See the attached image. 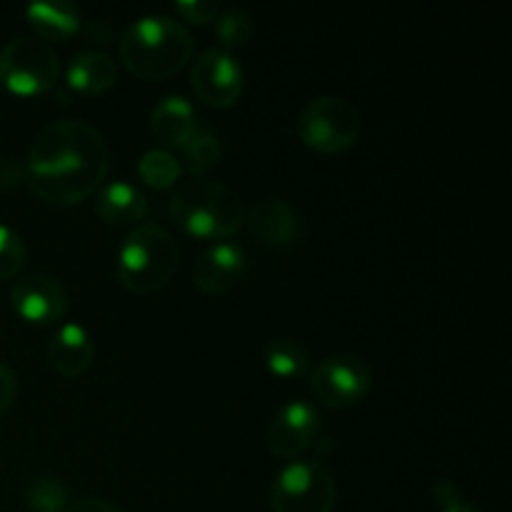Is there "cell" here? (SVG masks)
<instances>
[{"instance_id":"1","label":"cell","mask_w":512,"mask_h":512,"mask_svg":"<svg viewBox=\"0 0 512 512\" xmlns=\"http://www.w3.org/2000/svg\"><path fill=\"white\" fill-rule=\"evenodd\" d=\"M110 148L83 120H55L40 128L25 160V183L45 203L75 205L103 185Z\"/></svg>"},{"instance_id":"2","label":"cell","mask_w":512,"mask_h":512,"mask_svg":"<svg viewBox=\"0 0 512 512\" xmlns=\"http://www.w3.org/2000/svg\"><path fill=\"white\" fill-rule=\"evenodd\" d=\"M190 55V33L165 15L138 18L120 38V60L140 80L170 78L188 65Z\"/></svg>"},{"instance_id":"3","label":"cell","mask_w":512,"mask_h":512,"mask_svg":"<svg viewBox=\"0 0 512 512\" xmlns=\"http://www.w3.org/2000/svg\"><path fill=\"white\" fill-rule=\"evenodd\" d=\"M170 218L183 233L200 240L233 238L245 225L243 198L215 180H188L170 198Z\"/></svg>"},{"instance_id":"4","label":"cell","mask_w":512,"mask_h":512,"mask_svg":"<svg viewBox=\"0 0 512 512\" xmlns=\"http://www.w3.org/2000/svg\"><path fill=\"white\" fill-rule=\"evenodd\" d=\"M178 268V245L160 225H140L118 253V280L130 293H158Z\"/></svg>"},{"instance_id":"5","label":"cell","mask_w":512,"mask_h":512,"mask_svg":"<svg viewBox=\"0 0 512 512\" xmlns=\"http://www.w3.org/2000/svg\"><path fill=\"white\" fill-rule=\"evenodd\" d=\"M363 130L360 110L340 95L313 98L298 115V135L308 148L338 155L353 148Z\"/></svg>"},{"instance_id":"6","label":"cell","mask_w":512,"mask_h":512,"mask_svg":"<svg viewBox=\"0 0 512 512\" xmlns=\"http://www.w3.org/2000/svg\"><path fill=\"white\" fill-rule=\"evenodd\" d=\"M335 498V478L320 460L285 465L270 490L273 512H333Z\"/></svg>"},{"instance_id":"7","label":"cell","mask_w":512,"mask_h":512,"mask_svg":"<svg viewBox=\"0 0 512 512\" xmlns=\"http://www.w3.org/2000/svg\"><path fill=\"white\" fill-rule=\"evenodd\" d=\"M58 73V55L40 38H15L0 50V85L20 98L48 93Z\"/></svg>"},{"instance_id":"8","label":"cell","mask_w":512,"mask_h":512,"mask_svg":"<svg viewBox=\"0 0 512 512\" xmlns=\"http://www.w3.org/2000/svg\"><path fill=\"white\" fill-rule=\"evenodd\" d=\"M310 388L328 408H353L373 388V370L358 355H333L315 365Z\"/></svg>"},{"instance_id":"9","label":"cell","mask_w":512,"mask_h":512,"mask_svg":"<svg viewBox=\"0 0 512 512\" xmlns=\"http://www.w3.org/2000/svg\"><path fill=\"white\" fill-rule=\"evenodd\" d=\"M193 90L210 108H230L240 100L245 88V75L238 60L228 50L210 48L193 63L190 70Z\"/></svg>"},{"instance_id":"10","label":"cell","mask_w":512,"mask_h":512,"mask_svg":"<svg viewBox=\"0 0 512 512\" xmlns=\"http://www.w3.org/2000/svg\"><path fill=\"white\" fill-rule=\"evenodd\" d=\"M10 308L25 323H58L68 310V293L53 275H25V278L15 280L13 290H10Z\"/></svg>"},{"instance_id":"11","label":"cell","mask_w":512,"mask_h":512,"mask_svg":"<svg viewBox=\"0 0 512 512\" xmlns=\"http://www.w3.org/2000/svg\"><path fill=\"white\" fill-rule=\"evenodd\" d=\"M320 415L318 410L303 400L283 405L268 430V448L278 458H298L318 440Z\"/></svg>"},{"instance_id":"12","label":"cell","mask_w":512,"mask_h":512,"mask_svg":"<svg viewBox=\"0 0 512 512\" xmlns=\"http://www.w3.org/2000/svg\"><path fill=\"white\" fill-rule=\"evenodd\" d=\"M248 260L233 243H218L205 250L193 268V283L208 295H225L245 278Z\"/></svg>"},{"instance_id":"13","label":"cell","mask_w":512,"mask_h":512,"mask_svg":"<svg viewBox=\"0 0 512 512\" xmlns=\"http://www.w3.org/2000/svg\"><path fill=\"white\" fill-rule=\"evenodd\" d=\"M250 233L263 245H290L303 235V215L280 198H265L245 215Z\"/></svg>"},{"instance_id":"14","label":"cell","mask_w":512,"mask_h":512,"mask_svg":"<svg viewBox=\"0 0 512 512\" xmlns=\"http://www.w3.org/2000/svg\"><path fill=\"white\" fill-rule=\"evenodd\" d=\"M95 358V343L80 323H65L48 345V360L63 378H78Z\"/></svg>"},{"instance_id":"15","label":"cell","mask_w":512,"mask_h":512,"mask_svg":"<svg viewBox=\"0 0 512 512\" xmlns=\"http://www.w3.org/2000/svg\"><path fill=\"white\" fill-rule=\"evenodd\" d=\"M150 130L160 143L180 150L185 140L198 130V113L183 95H165L150 110Z\"/></svg>"},{"instance_id":"16","label":"cell","mask_w":512,"mask_h":512,"mask_svg":"<svg viewBox=\"0 0 512 512\" xmlns=\"http://www.w3.org/2000/svg\"><path fill=\"white\" fill-rule=\"evenodd\" d=\"M65 80L75 93L100 95L113 88L115 80H118V68H115V60L110 55L85 50V53L70 58L68 68H65Z\"/></svg>"},{"instance_id":"17","label":"cell","mask_w":512,"mask_h":512,"mask_svg":"<svg viewBox=\"0 0 512 512\" xmlns=\"http://www.w3.org/2000/svg\"><path fill=\"white\" fill-rule=\"evenodd\" d=\"M95 210L110 225H133L148 213V198L135 185L115 180L100 190L95 198Z\"/></svg>"},{"instance_id":"18","label":"cell","mask_w":512,"mask_h":512,"mask_svg":"<svg viewBox=\"0 0 512 512\" xmlns=\"http://www.w3.org/2000/svg\"><path fill=\"white\" fill-rule=\"evenodd\" d=\"M30 28L38 33L40 40H63L73 38L80 30V10L65 0H53V3H33L25 8Z\"/></svg>"},{"instance_id":"19","label":"cell","mask_w":512,"mask_h":512,"mask_svg":"<svg viewBox=\"0 0 512 512\" xmlns=\"http://www.w3.org/2000/svg\"><path fill=\"white\" fill-rule=\"evenodd\" d=\"M310 360L303 345L293 338H275L265 345V368L275 378H300Z\"/></svg>"},{"instance_id":"20","label":"cell","mask_w":512,"mask_h":512,"mask_svg":"<svg viewBox=\"0 0 512 512\" xmlns=\"http://www.w3.org/2000/svg\"><path fill=\"white\" fill-rule=\"evenodd\" d=\"M138 175L145 185H150V188L168 190L180 180L183 165H180V160L175 158L170 150L155 148L143 153V158H140L138 163Z\"/></svg>"},{"instance_id":"21","label":"cell","mask_w":512,"mask_h":512,"mask_svg":"<svg viewBox=\"0 0 512 512\" xmlns=\"http://www.w3.org/2000/svg\"><path fill=\"white\" fill-rule=\"evenodd\" d=\"M25 503L33 512H65L70 505L68 488L55 475H40L25 485Z\"/></svg>"},{"instance_id":"22","label":"cell","mask_w":512,"mask_h":512,"mask_svg":"<svg viewBox=\"0 0 512 512\" xmlns=\"http://www.w3.org/2000/svg\"><path fill=\"white\" fill-rule=\"evenodd\" d=\"M180 153H183L190 173L203 175L220 163V158H223V145H220V140L215 138L210 130L198 128L188 140H185Z\"/></svg>"},{"instance_id":"23","label":"cell","mask_w":512,"mask_h":512,"mask_svg":"<svg viewBox=\"0 0 512 512\" xmlns=\"http://www.w3.org/2000/svg\"><path fill=\"white\" fill-rule=\"evenodd\" d=\"M25 243L13 228L0 223V280H10L23 270Z\"/></svg>"},{"instance_id":"24","label":"cell","mask_w":512,"mask_h":512,"mask_svg":"<svg viewBox=\"0 0 512 512\" xmlns=\"http://www.w3.org/2000/svg\"><path fill=\"white\" fill-rule=\"evenodd\" d=\"M215 33H218L220 43L235 48V45L248 43V38L253 35V23L243 10H225L215 20Z\"/></svg>"},{"instance_id":"25","label":"cell","mask_w":512,"mask_h":512,"mask_svg":"<svg viewBox=\"0 0 512 512\" xmlns=\"http://www.w3.org/2000/svg\"><path fill=\"white\" fill-rule=\"evenodd\" d=\"M433 498L440 512H480L473 503L463 500L458 485L453 480H438L433 485Z\"/></svg>"},{"instance_id":"26","label":"cell","mask_w":512,"mask_h":512,"mask_svg":"<svg viewBox=\"0 0 512 512\" xmlns=\"http://www.w3.org/2000/svg\"><path fill=\"white\" fill-rule=\"evenodd\" d=\"M175 8H178V13L193 25H208L213 23V20H218V15L223 13L218 0H180Z\"/></svg>"},{"instance_id":"27","label":"cell","mask_w":512,"mask_h":512,"mask_svg":"<svg viewBox=\"0 0 512 512\" xmlns=\"http://www.w3.org/2000/svg\"><path fill=\"white\" fill-rule=\"evenodd\" d=\"M25 163L0 155V190H13L25 183Z\"/></svg>"},{"instance_id":"28","label":"cell","mask_w":512,"mask_h":512,"mask_svg":"<svg viewBox=\"0 0 512 512\" xmlns=\"http://www.w3.org/2000/svg\"><path fill=\"white\" fill-rule=\"evenodd\" d=\"M15 395H18V380L15 373L5 363H0V415L15 403Z\"/></svg>"},{"instance_id":"29","label":"cell","mask_w":512,"mask_h":512,"mask_svg":"<svg viewBox=\"0 0 512 512\" xmlns=\"http://www.w3.org/2000/svg\"><path fill=\"white\" fill-rule=\"evenodd\" d=\"M65 512H120L113 503L100 498H80L75 503H70Z\"/></svg>"}]
</instances>
